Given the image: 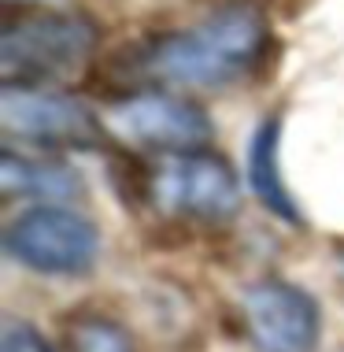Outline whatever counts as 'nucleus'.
I'll return each mask as SVG.
<instances>
[{
    "label": "nucleus",
    "mask_w": 344,
    "mask_h": 352,
    "mask_svg": "<svg viewBox=\"0 0 344 352\" xmlns=\"http://www.w3.org/2000/svg\"><path fill=\"white\" fill-rule=\"evenodd\" d=\"M266 41H271L266 19L248 4H233L189 30L152 37L133 63L145 78L163 85L222 89L260 67Z\"/></svg>",
    "instance_id": "obj_1"
},
{
    "label": "nucleus",
    "mask_w": 344,
    "mask_h": 352,
    "mask_svg": "<svg viewBox=\"0 0 344 352\" xmlns=\"http://www.w3.org/2000/svg\"><path fill=\"white\" fill-rule=\"evenodd\" d=\"M93 19L74 12H30L19 23H8L0 34V82L49 89L74 78L97 52Z\"/></svg>",
    "instance_id": "obj_2"
},
{
    "label": "nucleus",
    "mask_w": 344,
    "mask_h": 352,
    "mask_svg": "<svg viewBox=\"0 0 344 352\" xmlns=\"http://www.w3.org/2000/svg\"><path fill=\"white\" fill-rule=\"evenodd\" d=\"M4 252L19 267L49 278L89 274L100 252V234L67 204H37L15 215L4 230Z\"/></svg>",
    "instance_id": "obj_3"
},
{
    "label": "nucleus",
    "mask_w": 344,
    "mask_h": 352,
    "mask_svg": "<svg viewBox=\"0 0 344 352\" xmlns=\"http://www.w3.org/2000/svg\"><path fill=\"white\" fill-rule=\"evenodd\" d=\"M148 197L163 215L222 223L241 208V182L233 167L207 148L170 152L148 170Z\"/></svg>",
    "instance_id": "obj_4"
},
{
    "label": "nucleus",
    "mask_w": 344,
    "mask_h": 352,
    "mask_svg": "<svg viewBox=\"0 0 344 352\" xmlns=\"http://www.w3.org/2000/svg\"><path fill=\"white\" fill-rule=\"evenodd\" d=\"M0 126L8 141H23L34 148H89L104 138V126L89 104L71 93L34 85L0 89Z\"/></svg>",
    "instance_id": "obj_5"
},
{
    "label": "nucleus",
    "mask_w": 344,
    "mask_h": 352,
    "mask_svg": "<svg viewBox=\"0 0 344 352\" xmlns=\"http://www.w3.org/2000/svg\"><path fill=\"white\" fill-rule=\"evenodd\" d=\"M108 126L115 138L130 141L137 148H156L163 156L196 152L211 145L215 138L207 111L189 97H178L167 89H137L130 97L115 100L108 111Z\"/></svg>",
    "instance_id": "obj_6"
},
{
    "label": "nucleus",
    "mask_w": 344,
    "mask_h": 352,
    "mask_svg": "<svg viewBox=\"0 0 344 352\" xmlns=\"http://www.w3.org/2000/svg\"><path fill=\"white\" fill-rule=\"evenodd\" d=\"M241 316L260 352H314L322 338V308L303 285L260 278L244 289Z\"/></svg>",
    "instance_id": "obj_7"
},
{
    "label": "nucleus",
    "mask_w": 344,
    "mask_h": 352,
    "mask_svg": "<svg viewBox=\"0 0 344 352\" xmlns=\"http://www.w3.org/2000/svg\"><path fill=\"white\" fill-rule=\"evenodd\" d=\"M0 189L30 204H71L82 197V178L74 167L52 156H26L15 145L0 156Z\"/></svg>",
    "instance_id": "obj_8"
},
{
    "label": "nucleus",
    "mask_w": 344,
    "mask_h": 352,
    "mask_svg": "<svg viewBox=\"0 0 344 352\" xmlns=\"http://www.w3.org/2000/svg\"><path fill=\"white\" fill-rule=\"evenodd\" d=\"M248 186H252L255 201H260L274 219L289 226H300L303 215L296 208L289 182L282 175V116H271L255 126L248 141Z\"/></svg>",
    "instance_id": "obj_9"
},
{
    "label": "nucleus",
    "mask_w": 344,
    "mask_h": 352,
    "mask_svg": "<svg viewBox=\"0 0 344 352\" xmlns=\"http://www.w3.org/2000/svg\"><path fill=\"white\" fill-rule=\"evenodd\" d=\"M71 352H133L130 334L111 319H82L71 334Z\"/></svg>",
    "instance_id": "obj_10"
},
{
    "label": "nucleus",
    "mask_w": 344,
    "mask_h": 352,
    "mask_svg": "<svg viewBox=\"0 0 344 352\" xmlns=\"http://www.w3.org/2000/svg\"><path fill=\"white\" fill-rule=\"evenodd\" d=\"M0 352H56V349L34 322L4 319V327H0Z\"/></svg>",
    "instance_id": "obj_11"
},
{
    "label": "nucleus",
    "mask_w": 344,
    "mask_h": 352,
    "mask_svg": "<svg viewBox=\"0 0 344 352\" xmlns=\"http://www.w3.org/2000/svg\"><path fill=\"white\" fill-rule=\"evenodd\" d=\"M8 4H19V0H8ZM26 4H56V0H26Z\"/></svg>",
    "instance_id": "obj_12"
},
{
    "label": "nucleus",
    "mask_w": 344,
    "mask_h": 352,
    "mask_svg": "<svg viewBox=\"0 0 344 352\" xmlns=\"http://www.w3.org/2000/svg\"><path fill=\"white\" fill-rule=\"evenodd\" d=\"M341 271H344V256H341Z\"/></svg>",
    "instance_id": "obj_13"
}]
</instances>
